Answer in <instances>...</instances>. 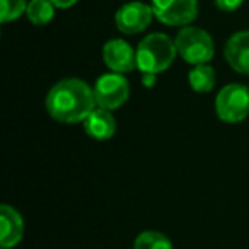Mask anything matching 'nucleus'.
Listing matches in <instances>:
<instances>
[{
	"label": "nucleus",
	"instance_id": "f257e3e1",
	"mask_svg": "<svg viewBox=\"0 0 249 249\" xmlns=\"http://www.w3.org/2000/svg\"><path fill=\"white\" fill-rule=\"evenodd\" d=\"M94 87L82 79H63L50 89L46 96V111L60 123H79L96 109Z\"/></svg>",
	"mask_w": 249,
	"mask_h": 249
},
{
	"label": "nucleus",
	"instance_id": "f03ea898",
	"mask_svg": "<svg viewBox=\"0 0 249 249\" xmlns=\"http://www.w3.org/2000/svg\"><path fill=\"white\" fill-rule=\"evenodd\" d=\"M176 43L164 33L147 35L137 46V69L142 73H160L173 65Z\"/></svg>",
	"mask_w": 249,
	"mask_h": 249
},
{
	"label": "nucleus",
	"instance_id": "7ed1b4c3",
	"mask_svg": "<svg viewBox=\"0 0 249 249\" xmlns=\"http://www.w3.org/2000/svg\"><path fill=\"white\" fill-rule=\"evenodd\" d=\"M178 55L191 65L208 63L215 55V45L212 36L196 26H184L174 38Z\"/></svg>",
	"mask_w": 249,
	"mask_h": 249
},
{
	"label": "nucleus",
	"instance_id": "20e7f679",
	"mask_svg": "<svg viewBox=\"0 0 249 249\" xmlns=\"http://www.w3.org/2000/svg\"><path fill=\"white\" fill-rule=\"evenodd\" d=\"M215 113L225 123H239L249 114V89L242 84H227L215 97Z\"/></svg>",
	"mask_w": 249,
	"mask_h": 249
},
{
	"label": "nucleus",
	"instance_id": "39448f33",
	"mask_svg": "<svg viewBox=\"0 0 249 249\" xmlns=\"http://www.w3.org/2000/svg\"><path fill=\"white\" fill-rule=\"evenodd\" d=\"M94 96L99 107L107 111L118 109L130 97V84L123 73H104L96 80Z\"/></svg>",
	"mask_w": 249,
	"mask_h": 249
},
{
	"label": "nucleus",
	"instance_id": "423d86ee",
	"mask_svg": "<svg viewBox=\"0 0 249 249\" xmlns=\"http://www.w3.org/2000/svg\"><path fill=\"white\" fill-rule=\"evenodd\" d=\"M154 16L171 28L190 26L198 16V0H150Z\"/></svg>",
	"mask_w": 249,
	"mask_h": 249
},
{
	"label": "nucleus",
	"instance_id": "0eeeda50",
	"mask_svg": "<svg viewBox=\"0 0 249 249\" xmlns=\"http://www.w3.org/2000/svg\"><path fill=\"white\" fill-rule=\"evenodd\" d=\"M156 18L152 11V5L140 2V0H132L123 4L114 14V24L116 29L123 35H139L145 31L150 26L152 19Z\"/></svg>",
	"mask_w": 249,
	"mask_h": 249
},
{
	"label": "nucleus",
	"instance_id": "6e6552de",
	"mask_svg": "<svg viewBox=\"0 0 249 249\" xmlns=\"http://www.w3.org/2000/svg\"><path fill=\"white\" fill-rule=\"evenodd\" d=\"M103 60L111 72L128 73L137 67V50L124 39H109L103 46Z\"/></svg>",
	"mask_w": 249,
	"mask_h": 249
},
{
	"label": "nucleus",
	"instance_id": "1a4fd4ad",
	"mask_svg": "<svg viewBox=\"0 0 249 249\" xmlns=\"http://www.w3.org/2000/svg\"><path fill=\"white\" fill-rule=\"evenodd\" d=\"M225 62L237 73L249 75V31H237L224 46Z\"/></svg>",
	"mask_w": 249,
	"mask_h": 249
},
{
	"label": "nucleus",
	"instance_id": "9d476101",
	"mask_svg": "<svg viewBox=\"0 0 249 249\" xmlns=\"http://www.w3.org/2000/svg\"><path fill=\"white\" fill-rule=\"evenodd\" d=\"M0 246L2 248H14L19 244L24 235V220L21 213L11 205L0 207Z\"/></svg>",
	"mask_w": 249,
	"mask_h": 249
},
{
	"label": "nucleus",
	"instance_id": "9b49d317",
	"mask_svg": "<svg viewBox=\"0 0 249 249\" xmlns=\"http://www.w3.org/2000/svg\"><path fill=\"white\" fill-rule=\"evenodd\" d=\"M82 123L87 135L99 142L109 140L116 132V120L111 114V111L103 109V107H96Z\"/></svg>",
	"mask_w": 249,
	"mask_h": 249
},
{
	"label": "nucleus",
	"instance_id": "f8f14e48",
	"mask_svg": "<svg viewBox=\"0 0 249 249\" xmlns=\"http://www.w3.org/2000/svg\"><path fill=\"white\" fill-rule=\"evenodd\" d=\"M215 80H217L215 70L208 63L195 65L188 73V82L195 92H210L215 87Z\"/></svg>",
	"mask_w": 249,
	"mask_h": 249
},
{
	"label": "nucleus",
	"instance_id": "ddd939ff",
	"mask_svg": "<svg viewBox=\"0 0 249 249\" xmlns=\"http://www.w3.org/2000/svg\"><path fill=\"white\" fill-rule=\"evenodd\" d=\"M55 9L56 7L52 0H29L26 16L31 24L45 26L55 18Z\"/></svg>",
	"mask_w": 249,
	"mask_h": 249
},
{
	"label": "nucleus",
	"instance_id": "4468645a",
	"mask_svg": "<svg viewBox=\"0 0 249 249\" xmlns=\"http://www.w3.org/2000/svg\"><path fill=\"white\" fill-rule=\"evenodd\" d=\"M133 249H173V242L162 232L145 231L137 235Z\"/></svg>",
	"mask_w": 249,
	"mask_h": 249
},
{
	"label": "nucleus",
	"instance_id": "2eb2a0df",
	"mask_svg": "<svg viewBox=\"0 0 249 249\" xmlns=\"http://www.w3.org/2000/svg\"><path fill=\"white\" fill-rule=\"evenodd\" d=\"M28 4L29 2L26 0H0V21L4 24L18 21L21 16L26 14Z\"/></svg>",
	"mask_w": 249,
	"mask_h": 249
},
{
	"label": "nucleus",
	"instance_id": "dca6fc26",
	"mask_svg": "<svg viewBox=\"0 0 249 249\" xmlns=\"http://www.w3.org/2000/svg\"><path fill=\"white\" fill-rule=\"evenodd\" d=\"M213 2L222 12H235L244 4V0H213Z\"/></svg>",
	"mask_w": 249,
	"mask_h": 249
},
{
	"label": "nucleus",
	"instance_id": "f3484780",
	"mask_svg": "<svg viewBox=\"0 0 249 249\" xmlns=\"http://www.w3.org/2000/svg\"><path fill=\"white\" fill-rule=\"evenodd\" d=\"M157 82V73H142V84L143 87H154Z\"/></svg>",
	"mask_w": 249,
	"mask_h": 249
},
{
	"label": "nucleus",
	"instance_id": "a211bd4d",
	"mask_svg": "<svg viewBox=\"0 0 249 249\" xmlns=\"http://www.w3.org/2000/svg\"><path fill=\"white\" fill-rule=\"evenodd\" d=\"M53 4H55L56 9H70L79 2V0H52Z\"/></svg>",
	"mask_w": 249,
	"mask_h": 249
},
{
	"label": "nucleus",
	"instance_id": "6ab92c4d",
	"mask_svg": "<svg viewBox=\"0 0 249 249\" xmlns=\"http://www.w3.org/2000/svg\"><path fill=\"white\" fill-rule=\"evenodd\" d=\"M2 249H7V248H2Z\"/></svg>",
	"mask_w": 249,
	"mask_h": 249
}]
</instances>
